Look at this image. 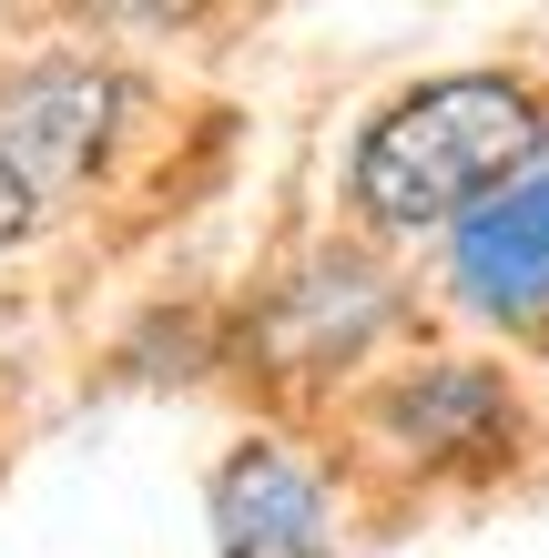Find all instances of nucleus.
<instances>
[{
  "mask_svg": "<svg viewBox=\"0 0 549 558\" xmlns=\"http://www.w3.org/2000/svg\"><path fill=\"white\" fill-rule=\"evenodd\" d=\"M447 284H458L478 315H499V325L549 315V173H520L478 214H458V234H447Z\"/></svg>",
  "mask_w": 549,
  "mask_h": 558,
  "instance_id": "nucleus-3",
  "label": "nucleus"
},
{
  "mask_svg": "<svg viewBox=\"0 0 549 558\" xmlns=\"http://www.w3.org/2000/svg\"><path fill=\"white\" fill-rule=\"evenodd\" d=\"M539 102L509 72H458L407 92L397 112L357 143V204L377 223H438V214H478L489 193L520 183V162L539 153Z\"/></svg>",
  "mask_w": 549,
  "mask_h": 558,
  "instance_id": "nucleus-1",
  "label": "nucleus"
},
{
  "mask_svg": "<svg viewBox=\"0 0 549 558\" xmlns=\"http://www.w3.org/2000/svg\"><path fill=\"white\" fill-rule=\"evenodd\" d=\"M214 538L224 558H336L326 548V498L285 447H235L214 477Z\"/></svg>",
  "mask_w": 549,
  "mask_h": 558,
  "instance_id": "nucleus-4",
  "label": "nucleus"
},
{
  "mask_svg": "<svg viewBox=\"0 0 549 558\" xmlns=\"http://www.w3.org/2000/svg\"><path fill=\"white\" fill-rule=\"evenodd\" d=\"M31 223H41V193H31V183L11 173V162H0V244H21Z\"/></svg>",
  "mask_w": 549,
  "mask_h": 558,
  "instance_id": "nucleus-5",
  "label": "nucleus"
},
{
  "mask_svg": "<svg viewBox=\"0 0 549 558\" xmlns=\"http://www.w3.org/2000/svg\"><path fill=\"white\" fill-rule=\"evenodd\" d=\"M112 102H122V82L92 72V61H31V72L0 82V162L41 204L72 193L92 173V153H103V133H112Z\"/></svg>",
  "mask_w": 549,
  "mask_h": 558,
  "instance_id": "nucleus-2",
  "label": "nucleus"
}]
</instances>
